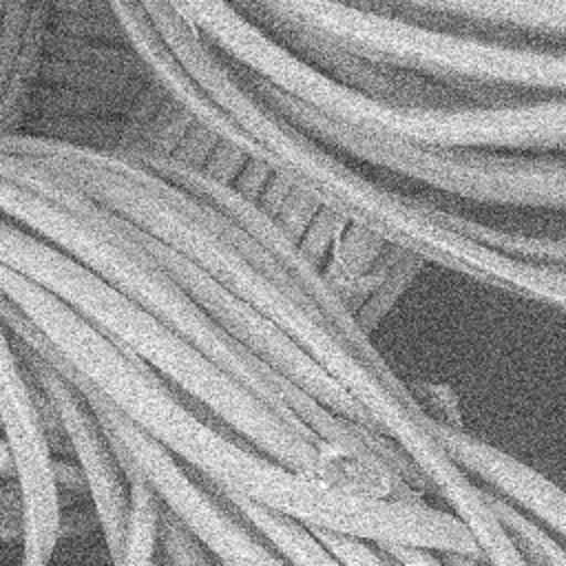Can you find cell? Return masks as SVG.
I'll list each match as a JSON object with an SVG mask.
<instances>
[{"label": "cell", "mask_w": 566, "mask_h": 566, "mask_svg": "<svg viewBox=\"0 0 566 566\" xmlns=\"http://www.w3.org/2000/svg\"><path fill=\"white\" fill-rule=\"evenodd\" d=\"M0 296L40 334L46 349L88 382L122 416L175 460L219 489L237 493L310 531L378 544L473 557L469 531L424 500H382L334 489L261 455L212 424V413L188 402L150 367L115 347L102 332L49 292L0 265Z\"/></svg>", "instance_id": "1"}, {"label": "cell", "mask_w": 566, "mask_h": 566, "mask_svg": "<svg viewBox=\"0 0 566 566\" xmlns=\"http://www.w3.org/2000/svg\"><path fill=\"white\" fill-rule=\"evenodd\" d=\"M0 153L24 159L102 208L130 221L197 265L219 287L292 338L369 416L442 495L464 473L427 431L429 416L402 405L325 325L312 301L292 283L268 276L248 256L250 234L221 210L161 179L146 166L99 150L64 146L29 135L0 137Z\"/></svg>", "instance_id": "2"}, {"label": "cell", "mask_w": 566, "mask_h": 566, "mask_svg": "<svg viewBox=\"0 0 566 566\" xmlns=\"http://www.w3.org/2000/svg\"><path fill=\"white\" fill-rule=\"evenodd\" d=\"M142 7L190 77L270 155V166L292 188L347 223L369 230L385 243L418 254L424 263L449 268L528 301L559 310L566 305L564 265L511 259L453 234L440 221V206L396 192L360 175L329 148L254 99L237 82L230 64L190 27L172 2H142Z\"/></svg>", "instance_id": "3"}, {"label": "cell", "mask_w": 566, "mask_h": 566, "mask_svg": "<svg viewBox=\"0 0 566 566\" xmlns=\"http://www.w3.org/2000/svg\"><path fill=\"white\" fill-rule=\"evenodd\" d=\"M18 223L137 303L285 422L307 429L347 453L385 464L420 495L429 491L427 480L394 442L327 411L243 349L142 248L130 221L62 181H49L22 197Z\"/></svg>", "instance_id": "4"}, {"label": "cell", "mask_w": 566, "mask_h": 566, "mask_svg": "<svg viewBox=\"0 0 566 566\" xmlns=\"http://www.w3.org/2000/svg\"><path fill=\"white\" fill-rule=\"evenodd\" d=\"M199 35L234 66L250 71L318 115L376 135L447 148L562 155L566 97L548 95L511 106L420 108L382 102L347 88L270 33L243 18L232 2H172Z\"/></svg>", "instance_id": "5"}, {"label": "cell", "mask_w": 566, "mask_h": 566, "mask_svg": "<svg viewBox=\"0 0 566 566\" xmlns=\"http://www.w3.org/2000/svg\"><path fill=\"white\" fill-rule=\"evenodd\" d=\"M232 7L248 18L305 29L369 62L462 91L480 106H511L566 91L564 49L438 29L391 13L380 2L256 0Z\"/></svg>", "instance_id": "6"}, {"label": "cell", "mask_w": 566, "mask_h": 566, "mask_svg": "<svg viewBox=\"0 0 566 566\" xmlns=\"http://www.w3.org/2000/svg\"><path fill=\"white\" fill-rule=\"evenodd\" d=\"M230 69L254 99L325 148L343 150L436 190L484 203L546 210H562L566 203V164L562 155L447 148L358 130L318 115L241 66L230 64Z\"/></svg>", "instance_id": "7"}, {"label": "cell", "mask_w": 566, "mask_h": 566, "mask_svg": "<svg viewBox=\"0 0 566 566\" xmlns=\"http://www.w3.org/2000/svg\"><path fill=\"white\" fill-rule=\"evenodd\" d=\"M69 380L88 402L119 469L133 464L157 500L188 528L208 555H214L221 566H290L88 382L77 376Z\"/></svg>", "instance_id": "8"}, {"label": "cell", "mask_w": 566, "mask_h": 566, "mask_svg": "<svg viewBox=\"0 0 566 566\" xmlns=\"http://www.w3.org/2000/svg\"><path fill=\"white\" fill-rule=\"evenodd\" d=\"M130 161H137L159 175L161 179L170 181L172 186L186 190L188 195L197 197L203 203L214 206L221 210L230 221H234L239 228H243L254 241L263 245V250L279 263V268L290 276V281L312 301V305L323 316L325 325L336 334V338L407 407L422 409L418 400L411 396L409 385L389 367V363L380 356V352L374 347L371 338L360 332L356 325L354 314L345 307V303L338 298V294L327 285L323 276V268L314 261H310L296 241H292L274 219H270L265 212L259 210L256 203L243 199L237 195L230 186H221L206 177L201 170L186 168L170 157L159 155H130L124 157Z\"/></svg>", "instance_id": "9"}, {"label": "cell", "mask_w": 566, "mask_h": 566, "mask_svg": "<svg viewBox=\"0 0 566 566\" xmlns=\"http://www.w3.org/2000/svg\"><path fill=\"white\" fill-rule=\"evenodd\" d=\"M137 241L148 254L159 261L179 283L181 287L252 356H256L268 369L298 387L312 400H316L327 411L360 424L365 429H374L369 416L363 407L323 369L318 367L292 338H287L279 327L270 321L252 312L239 298L219 287L210 276H206L197 265L177 254L172 248L153 239L144 230L135 226ZM378 433V431H376Z\"/></svg>", "instance_id": "10"}, {"label": "cell", "mask_w": 566, "mask_h": 566, "mask_svg": "<svg viewBox=\"0 0 566 566\" xmlns=\"http://www.w3.org/2000/svg\"><path fill=\"white\" fill-rule=\"evenodd\" d=\"M40 398L0 323V438L20 493V557L49 566L57 546L60 500L40 424Z\"/></svg>", "instance_id": "11"}, {"label": "cell", "mask_w": 566, "mask_h": 566, "mask_svg": "<svg viewBox=\"0 0 566 566\" xmlns=\"http://www.w3.org/2000/svg\"><path fill=\"white\" fill-rule=\"evenodd\" d=\"M9 340L22 369L46 396L60 418L66 442L71 447V458L84 473L88 500L102 531L106 555L111 564L117 566L128 524V484L113 455V449L108 447L102 427L97 424L88 402L75 389V385L66 380L35 349L11 334Z\"/></svg>", "instance_id": "12"}, {"label": "cell", "mask_w": 566, "mask_h": 566, "mask_svg": "<svg viewBox=\"0 0 566 566\" xmlns=\"http://www.w3.org/2000/svg\"><path fill=\"white\" fill-rule=\"evenodd\" d=\"M248 20L259 29H263L265 33H270L276 42H281L285 49L296 53L301 60H305L307 64H312L314 69L332 77L334 82L347 88H354L363 95L391 102V104L420 106V108L480 106L473 97H469L462 91L369 62L305 29L265 20V18H248ZM484 108H491V106H484Z\"/></svg>", "instance_id": "13"}, {"label": "cell", "mask_w": 566, "mask_h": 566, "mask_svg": "<svg viewBox=\"0 0 566 566\" xmlns=\"http://www.w3.org/2000/svg\"><path fill=\"white\" fill-rule=\"evenodd\" d=\"M111 9L119 22L126 44L144 62L150 82L159 86L175 106L188 113L195 124L208 128L219 142L243 150L248 159L270 164V155L190 77V73L153 27L142 2H111Z\"/></svg>", "instance_id": "14"}, {"label": "cell", "mask_w": 566, "mask_h": 566, "mask_svg": "<svg viewBox=\"0 0 566 566\" xmlns=\"http://www.w3.org/2000/svg\"><path fill=\"white\" fill-rule=\"evenodd\" d=\"M427 431L438 449L464 473L475 475L489 484L495 495L515 502L517 509L533 513L539 522L557 535L566 531V497L564 491L546 475L537 473L517 458L502 449L467 433L464 429L449 427L429 416Z\"/></svg>", "instance_id": "15"}, {"label": "cell", "mask_w": 566, "mask_h": 566, "mask_svg": "<svg viewBox=\"0 0 566 566\" xmlns=\"http://www.w3.org/2000/svg\"><path fill=\"white\" fill-rule=\"evenodd\" d=\"M382 9L438 29L475 35L478 31H528L557 40L566 33V0H416L380 2Z\"/></svg>", "instance_id": "16"}, {"label": "cell", "mask_w": 566, "mask_h": 566, "mask_svg": "<svg viewBox=\"0 0 566 566\" xmlns=\"http://www.w3.org/2000/svg\"><path fill=\"white\" fill-rule=\"evenodd\" d=\"M203 486H210V495L239 517L252 533H256L276 555H281L290 566H343L305 526L287 520L274 511H268L237 493L219 489L206 480Z\"/></svg>", "instance_id": "17"}, {"label": "cell", "mask_w": 566, "mask_h": 566, "mask_svg": "<svg viewBox=\"0 0 566 566\" xmlns=\"http://www.w3.org/2000/svg\"><path fill=\"white\" fill-rule=\"evenodd\" d=\"M49 27V2H31L22 44L0 102V137L18 135L27 122L29 104L38 86L44 35Z\"/></svg>", "instance_id": "18"}, {"label": "cell", "mask_w": 566, "mask_h": 566, "mask_svg": "<svg viewBox=\"0 0 566 566\" xmlns=\"http://www.w3.org/2000/svg\"><path fill=\"white\" fill-rule=\"evenodd\" d=\"M122 473L128 484V524L117 566H155L161 502L133 464H124Z\"/></svg>", "instance_id": "19"}, {"label": "cell", "mask_w": 566, "mask_h": 566, "mask_svg": "<svg viewBox=\"0 0 566 566\" xmlns=\"http://www.w3.org/2000/svg\"><path fill=\"white\" fill-rule=\"evenodd\" d=\"M137 95H117L99 91H77L62 86L38 84L29 104V119L46 117H113L124 119ZM24 122V124H27ZM22 133V130H20Z\"/></svg>", "instance_id": "20"}, {"label": "cell", "mask_w": 566, "mask_h": 566, "mask_svg": "<svg viewBox=\"0 0 566 566\" xmlns=\"http://www.w3.org/2000/svg\"><path fill=\"white\" fill-rule=\"evenodd\" d=\"M482 489V497L502 526V531L513 542L515 551L522 555V559L528 566H566L564 548L557 539L548 535L544 526H539L535 520H531L522 509L511 504L509 500L495 495L493 491Z\"/></svg>", "instance_id": "21"}, {"label": "cell", "mask_w": 566, "mask_h": 566, "mask_svg": "<svg viewBox=\"0 0 566 566\" xmlns=\"http://www.w3.org/2000/svg\"><path fill=\"white\" fill-rule=\"evenodd\" d=\"M385 245L387 243L380 237L371 234L369 230L356 223H345L323 268V276L327 285L334 292H340L343 287L354 283L358 276L367 274L380 259Z\"/></svg>", "instance_id": "22"}, {"label": "cell", "mask_w": 566, "mask_h": 566, "mask_svg": "<svg viewBox=\"0 0 566 566\" xmlns=\"http://www.w3.org/2000/svg\"><path fill=\"white\" fill-rule=\"evenodd\" d=\"M49 31L75 40L126 44L111 2H49Z\"/></svg>", "instance_id": "23"}, {"label": "cell", "mask_w": 566, "mask_h": 566, "mask_svg": "<svg viewBox=\"0 0 566 566\" xmlns=\"http://www.w3.org/2000/svg\"><path fill=\"white\" fill-rule=\"evenodd\" d=\"M424 259L418 254H411L407 250L400 252V256L391 263L385 279L378 283V287L365 298V303L354 312L356 325L363 334H371V329L378 327V323L387 316V312L396 305V301L402 296V292L409 287V283L416 279V274L422 270Z\"/></svg>", "instance_id": "24"}, {"label": "cell", "mask_w": 566, "mask_h": 566, "mask_svg": "<svg viewBox=\"0 0 566 566\" xmlns=\"http://www.w3.org/2000/svg\"><path fill=\"white\" fill-rule=\"evenodd\" d=\"M31 2H4L2 22H0V102L4 97L22 35L27 29Z\"/></svg>", "instance_id": "25"}, {"label": "cell", "mask_w": 566, "mask_h": 566, "mask_svg": "<svg viewBox=\"0 0 566 566\" xmlns=\"http://www.w3.org/2000/svg\"><path fill=\"white\" fill-rule=\"evenodd\" d=\"M312 535L343 566H396L391 559H387L380 551H376L367 542H360V539H354V537H345V535H336V533H325V531H312Z\"/></svg>", "instance_id": "26"}, {"label": "cell", "mask_w": 566, "mask_h": 566, "mask_svg": "<svg viewBox=\"0 0 566 566\" xmlns=\"http://www.w3.org/2000/svg\"><path fill=\"white\" fill-rule=\"evenodd\" d=\"M345 219H340L338 214L329 212L327 208H318L316 217L312 219V223L307 226V230L303 232L298 248L301 252L314 261V263H323L338 237V232L345 228Z\"/></svg>", "instance_id": "27"}, {"label": "cell", "mask_w": 566, "mask_h": 566, "mask_svg": "<svg viewBox=\"0 0 566 566\" xmlns=\"http://www.w3.org/2000/svg\"><path fill=\"white\" fill-rule=\"evenodd\" d=\"M318 208H321V206H318L312 197H307L305 192L292 188V192H290L287 199L283 201V206H281L279 214L274 217V221H276V226H279L292 241L298 243L301 237H303V232L307 230V226H310L312 219L316 217Z\"/></svg>", "instance_id": "28"}, {"label": "cell", "mask_w": 566, "mask_h": 566, "mask_svg": "<svg viewBox=\"0 0 566 566\" xmlns=\"http://www.w3.org/2000/svg\"><path fill=\"white\" fill-rule=\"evenodd\" d=\"M217 142H219V139H217L208 128H203V126H199V124H192V126L186 130V135L181 137V142L177 144V148L172 150L170 159L177 161V164H181V166H186V168L201 170L203 164L208 161L210 153L214 150Z\"/></svg>", "instance_id": "29"}, {"label": "cell", "mask_w": 566, "mask_h": 566, "mask_svg": "<svg viewBox=\"0 0 566 566\" xmlns=\"http://www.w3.org/2000/svg\"><path fill=\"white\" fill-rule=\"evenodd\" d=\"M245 161H248V155L243 150H239L237 146H230L226 142H217V146L210 153L208 161L203 164L201 172L221 186H232L237 175L245 166Z\"/></svg>", "instance_id": "30"}, {"label": "cell", "mask_w": 566, "mask_h": 566, "mask_svg": "<svg viewBox=\"0 0 566 566\" xmlns=\"http://www.w3.org/2000/svg\"><path fill=\"white\" fill-rule=\"evenodd\" d=\"M274 175L272 166L265 164V161H259V159H248L245 166L241 168V172L237 175L234 184L230 186L237 195H241L243 199L256 203L268 179Z\"/></svg>", "instance_id": "31"}, {"label": "cell", "mask_w": 566, "mask_h": 566, "mask_svg": "<svg viewBox=\"0 0 566 566\" xmlns=\"http://www.w3.org/2000/svg\"><path fill=\"white\" fill-rule=\"evenodd\" d=\"M290 192H292L290 181L283 179L279 172H274V175L268 179V184H265V188H263V192H261L256 206H259L261 212H265L270 219H274V217L279 214L283 201L287 199Z\"/></svg>", "instance_id": "32"}, {"label": "cell", "mask_w": 566, "mask_h": 566, "mask_svg": "<svg viewBox=\"0 0 566 566\" xmlns=\"http://www.w3.org/2000/svg\"><path fill=\"white\" fill-rule=\"evenodd\" d=\"M438 557L444 566H482L478 559H471V557H464L458 553H438Z\"/></svg>", "instance_id": "33"}, {"label": "cell", "mask_w": 566, "mask_h": 566, "mask_svg": "<svg viewBox=\"0 0 566 566\" xmlns=\"http://www.w3.org/2000/svg\"><path fill=\"white\" fill-rule=\"evenodd\" d=\"M0 478L2 480H13V467H11V458L9 451L0 438Z\"/></svg>", "instance_id": "34"}, {"label": "cell", "mask_w": 566, "mask_h": 566, "mask_svg": "<svg viewBox=\"0 0 566 566\" xmlns=\"http://www.w3.org/2000/svg\"><path fill=\"white\" fill-rule=\"evenodd\" d=\"M20 566H44L40 562H31V559H20Z\"/></svg>", "instance_id": "35"}, {"label": "cell", "mask_w": 566, "mask_h": 566, "mask_svg": "<svg viewBox=\"0 0 566 566\" xmlns=\"http://www.w3.org/2000/svg\"><path fill=\"white\" fill-rule=\"evenodd\" d=\"M155 566H170V564H168V559L161 555V557L155 562Z\"/></svg>", "instance_id": "36"}, {"label": "cell", "mask_w": 566, "mask_h": 566, "mask_svg": "<svg viewBox=\"0 0 566 566\" xmlns=\"http://www.w3.org/2000/svg\"><path fill=\"white\" fill-rule=\"evenodd\" d=\"M2 11H4V2H0V22H2Z\"/></svg>", "instance_id": "37"}, {"label": "cell", "mask_w": 566, "mask_h": 566, "mask_svg": "<svg viewBox=\"0 0 566 566\" xmlns=\"http://www.w3.org/2000/svg\"><path fill=\"white\" fill-rule=\"evenodd\" d=\"M0 542H7V539H4V535H2V533H0Z\"/></svg>", "instance_id": "38"}, {"label": "cell", "mask_w": 566, "mask_h": 566, "mask_svg": "<svg viewBox=\"0 0 566 566\" xmlns=\"http://www.w3.org/2000/svg\"><path fill=\"white\" fill-rule=\"evenodd\" d=\"M0 480H2V478H0Z\"/></svg>", "instance_id": "39"}]
</instances>
